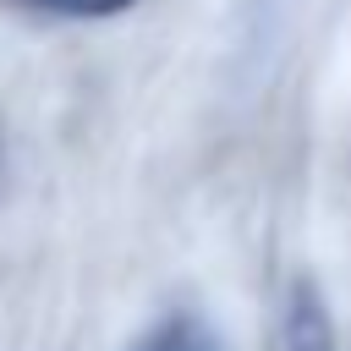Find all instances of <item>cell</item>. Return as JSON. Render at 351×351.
I'll return each instance as SVG.
<instances>
[{
  "label": "cell",
  "instance_id": "1",
  "mask_svg": "<svg viewBox=\"0 0 351 351\" xmlns=\"http://www.w3.org/2000/svg\"><path fill=\"white\" fill-rule=\"evenodd\" d=\"M280 346H285V351H340L335 313H329V302H324V291H318L313 280H296V285H291L285 324H280Z\"/></svg>",
  "mask_w": 351,
  "mask_h": 351
},
{
  "label": "cell",
  "instance_id": "2",
  "mask_svg": "<svg viewBox=\"0 0 351 351\" xmlns=\"http://www.w3.org/2000/svg\"><path fill=\"white\" fill-rule=\"evenodd\" d=\"M27 11H44V16H77V22H99V16H121L132 11L137 0H16Z\"/></svg>",
  "mask_w": 351,
  "mask_h": 351
},
{
  "label": "cell",
  "instance_id": "3",
  "mask_svg": "<svg viewBox=\"0 0 351 351\" xmlns=\"http://www.w3.org/2000/svg\"><path fill=\"white\" fill-rule=\"evenodd\" d=\"M143 351H208V340H203V329H197V324L176 318V324H165Z\"/></svg>",
  "mask_w": 351,
  "mask_h": 351
}]
</instances>
